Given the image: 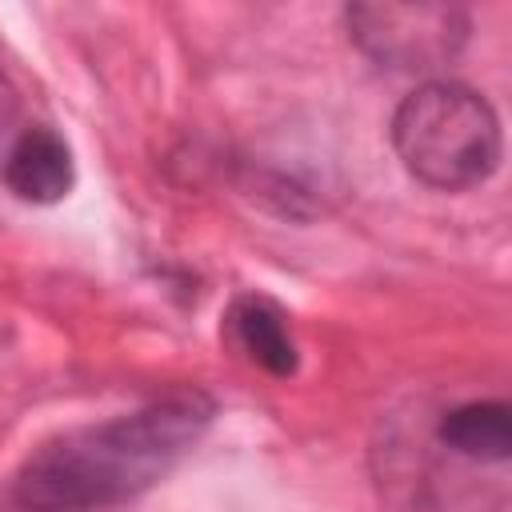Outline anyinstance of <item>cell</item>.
<instances>
[{
  "mask_svg": "<svg viewBox=\"0 0 512 512\" xmlns=\"http://www.w3.org/2000/svg\"><path fill=\"white\" fill-rule=\"evenodd\" d=\"M212 400L196 388L172 392L140 412L72 428L40 444L12 480L24 512H100L164 480L212 424Z\"/></svg>",
  "mask_w": 512,
  "mask_h": 512,
  "instance_id": "obj_1",
  "label": "cell"
},
{
  "mask_svg": "<svg viewBox=\"0 0 512 512\" xmlns=\"http://www.w3.org/2000/svg\"><path fill=\"white\" fill-rule=\"evenodd\" d=\"M392 148L420 184L460 192L496 172L504 136L496 108L476 88L428 80L400 100L392 116Z\"/></svg>",
  "mask_w": 512,
  "mask_h": 512,
  "instance_id": "obj_2",
  "label": "cell"
},
{
  "mask_svg": "<svg viewBox=\"0 0 512 512\" xmlns=\"http://www.w3.org/2000/svg\"><path fill=\"white\" fill-rule=\"evenodd\" d=\"M348 36L376 64L396 72H428L448 60L468 40V16L456 4H348L344 8Z\"/></svg>",
  "mask_w": 512,
  "mask_h": 512,
  "instance_id": "obj_3",
  "label": "cell"
},
{
  "mask_svg": "<svg viewBox=\"0 0 512 512\" xmlns=\"http://www.w3.org/2000/svg\"><path fill=\"white\" fill-rule=\"evenodd\" d=\"M4 184L28 204H56L76 184L72 148L56 128H24L4 156Z\"/></svg>",
  "mask_w": 512,
  "mask_h": 512,
  "instance_id": "obj_4",
  "label": "cell"
},
{
  "mask_svg": "<svg viewBox=\"0 0 512 512\" xmlns=\"http://www.w3.org/2000/svg\"><path fill=\"white\" fill-rule=\"evenodd\" d=\"M228 336L268 376L284 380L300 368V352H296V336L288 328V316L268 296H256V292L236 296L232 308H228Z\"/></svg>",
  "mask_w": 512,
  "mask_h": 512,
  "instance_id": "obj_5",
  "label": "cell"
},
{
  "mask_svg": "<svg viewBox=\"0 0 512 512\" xmlns=\"http://www.w3.org/2000/svg\"><path fill=\"white\" fill-rule=\"evenodd\" d=\"M440 444L468 460L500 464L512 456V408L504 400H472L452 412H444L436 428Z\"/></svg>",
  "mask_w": 512,
  "mask_h": 512,
  "instance_id": "obj_6",
  "label": "cell"
}]
</instances>
